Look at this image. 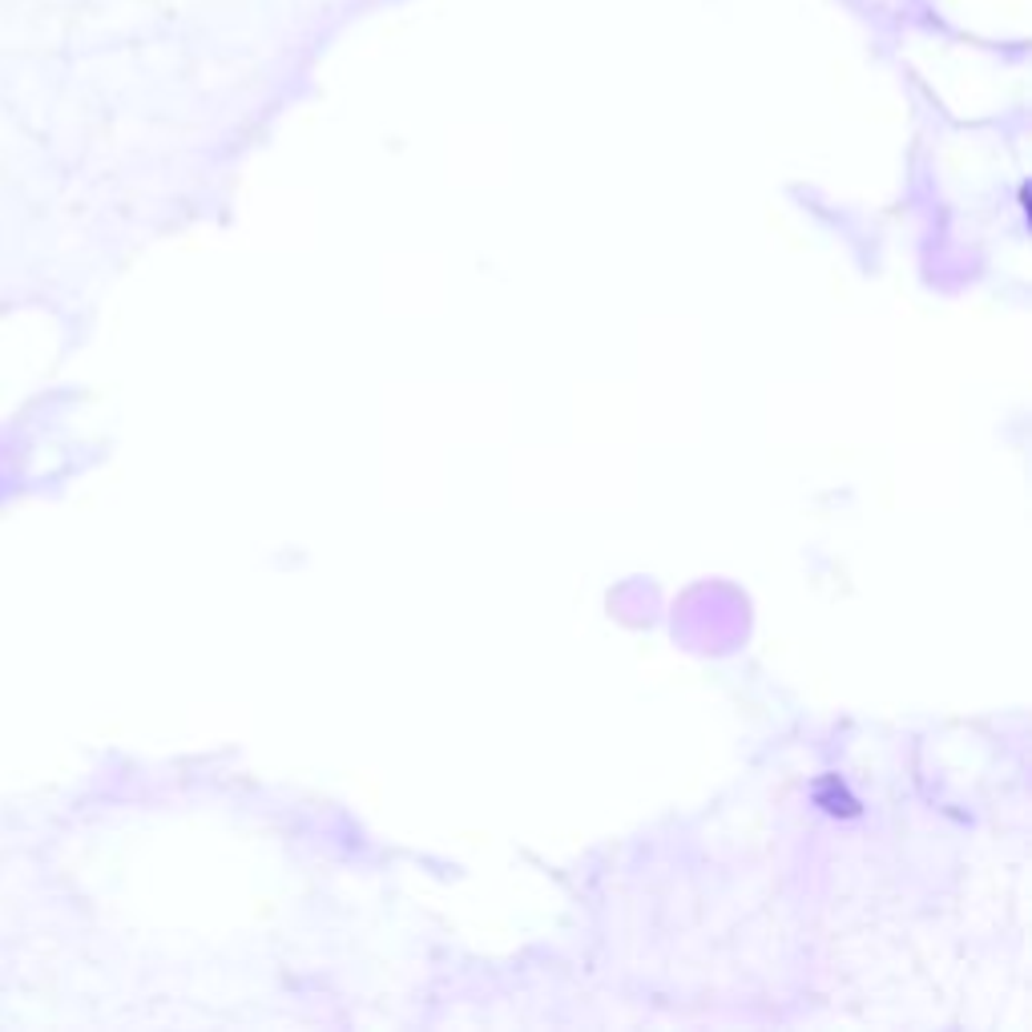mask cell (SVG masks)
<instances>
[]
</instances>
